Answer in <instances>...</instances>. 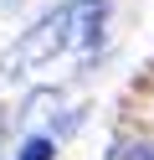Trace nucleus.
Wrapping results in <instances>:
<instances>
[{"mask_svg": "<svg viewBox=\"0 0 154 160\" xmlns=\"http://www.w3.org/2000/svg\"><path fill=\"white\" fill-rule=\"evenodd\" d=\"M72 21H77V11H51L46 21L5 57V72H16V67H26V62H46L51 52H62V47L72 42Z\"/></svg>", "mask_w": 154, "mask_h": 160, "instance_id": "1", "label": "nucleus"}, {"mask_svg": "<svg viewBox=\"0 0 154 160\" xmlns=\"http://www.w3.org/2000/svg\"><path fill=\"white\" fill-rule=\"evenodd\" d=\"M21 160H51V139L46 134H31L26 145H21Z\"/></svg>", "mask_w": 154, "mask_h": 160, "instance_id": "2", "label": "nucleus"}, {"mask_svg": "<svg viewBox=\"0 0 154 160\" xmlns=\"http://www.w3.org/2000/svg\"><path fill=\"white\" fill-rule=\"evenodd\" d=\"M0 134H5V114H0Z\"/></svg>", "mask_w": 154, "mask_h": 160, "instance_id": "3", "label": "nucleus"}]
</instances>
